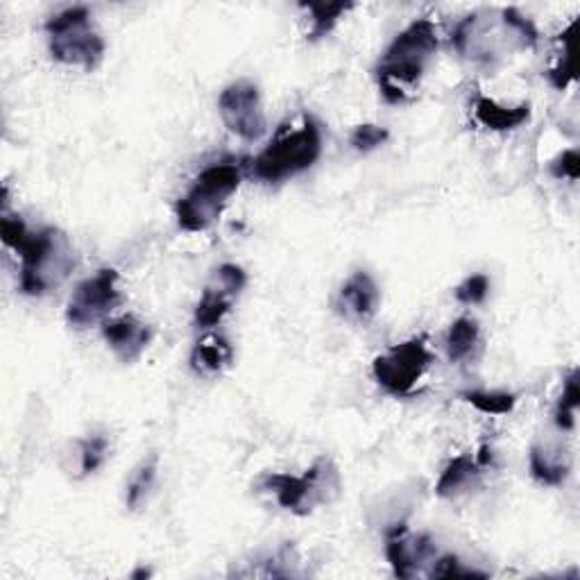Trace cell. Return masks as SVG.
<instances>
[{
    "instance_id": "obj_1",
    "label": "cell",
    "mask_w": 580,
    "mask_h": 580,
    "mask_svg": "<svg viewBox=\"0 0 580 580\" xmlns=\"http://www.w3.org/2000/svg\"><path fill=\"white\" fill-rule=\"evenodd\" d=\"M0 238L7 247L21 254V288L25 295H44L62 284L73 270V247L64 232L46 227L30 234L21 218H0Z\"/></svg>"
},
{
    "instance_id": "obj_2",
    "label": "cell",
    "mask_w": 580,
    "mask_h": 580,
    "mask_svg": "<svg viewBox=\"0 0 580 580\" xmlns=\"http://www.w3.org/2000/svg\"><path fill=\"white\" fill-rule=\"evenodd\" d=\"M438 44V32H435L431 19L413 21L392 39L377 66L379 87L390 105H399L406 100L404 87H413L420 82L431 57L438 50Z\"/></svg>"
},
{
    "instance_id": "obj_3",
    "label": "cell",
    "mask_w": 580,
    "mask_h": 580,
    "mask_svg": "<svg viewBox=\"0 0 580 580\" xmlns=\"http://www.w3.org/2000/svg\"><path fill=\"white\" fill-rule=\"evenodd\" d=\"M241 186V168L236 164H218L195 177L184 198L177 202V223L184 232H204L223 213L227 200Z\"/></svg>"
},
{
    "instance_id": "obj_4",
    "label": "cell",
    "mask_w": 580,
    "mask_h": 580,
    "mask_svg": "<svg viewBox=\"0 0 580 580\" xmlns=\"http://www.w3.org/2000/svg\"><path fill=\"white\" fill-rule=\"evenodd\" d=\"M322 155L320 125L304 116L300 130L281 132L261 155L252 161V173L261 182L277 184L309 170Z\"/></svg>"
},
{
    "instance_id": "obj_5",
    "label": "cell",
    "mask_w": 580,
    "mask_h": 580,
    "mask_svg": "<svg viewBox=\"0 0 580 580\" xmlns=\"http://www.w3.org/2000/svg\"><path fill=\"white\" fill-rule=\"evenodd\" d=\"M50 55L66 66H82L84 71L98 68L105 57V41L91 28L89 7H68L46 23Z\"/></svg>"
},
{
    "instance_id": "obj_6",
    "label": "cell",
    "mask_w": 580,
    "mask_h": 580,
    "mask_svg": "<svg viewBox=\"0 0 580 580\" xmlns=\"http://www.w3.org/2000/svg\"><path fill=\"white\" fill-rule=\"evenodd\" d=\"M263 488L275 492L281 508L295 515H309L318 503L329 499V494L338 492L340 479L336 465L329 458H320L302 476L268 474L263 479Z\"/></svg>"
},
{
    "instance_id": "obj_7",
    "label": "cell",
    "mask_w": 580,
    "mask_h": 580,
    "mask_svg": "<svg viewBox=\"0 0 580 580\" xmlns=\"http://www.w3.org/2000/svg\"><path fill=\"white\" fill-rule=\"evenodd\" d=\"M433 363V354L426 345V336L406 340L402 345L390 347L386 354L374 358L372 374L379 386L395 397L411 395L415 383L424 377Z\"/></svg>"
},
{
    "instance_id": "obj_8",
    "label": "cell",
    "mask_w": 580,
    "mask_h": 580,
    "mask_svg": "<svg viewBox=\"0 0 580 580\" xmlns=\"http://www.w3.org/2000/svg\"><path fill=\"white\" fill-rule=\"evenodd\" d=\"M123 302L118 290V272L114 268H102L98 275L84 279L73 290L71 302L66 309V320L73 327L84 329L105 320L118 304Z\"/></svg>"
},
{
    "instance_id": "obj_9",
    "label": "cell",
    "mask_w": 580,
    "mask_h": 580,
    "mask_svg": "<svg viewBox=\"0 0 580 580\" xmlns=\"http://www.w3.org/2000/svg\"><path fill=\"white\" fill-rule=\"evenodd\" d=\"M218 112L227 130L243 141H259L266 134L259 87L250 80L227 84L218 98Z\"/></svg>"
},
{
    "instance_id": "obj_10",
    "label": "cell",
    "mask_w": 580,
    "mask_h": 580,
    "mask_svg": "<svg viewBox=\"0 0 580 580\" xmlns=\"http://www.w3.org/2000/svg\"><path fill=\"white\" fill-rule=\"evenodd\" d=\"M102 336L123 363H134L139 361L145 347L150 345L152 329L134 315H123V318L107 320L102 324Z\"/></svg>"
},
{
    "instance_id": "obj_11",
    "label": "cell",
    "mask_w": 580,
    "mask_h": 580,
    "mask_svg": "<svg viewBox=\"0 0 580 580\" xmlns=\"http://www.w3.org/2000/svg\"><path fill=\"white\" fill-rule=\"evenodd\" d=\"M433 553V544L426 535L411 540L406 524L392 526L386 535V556L397 578H411L415 567Z\"/></svg>"
},
{
    "instance_id": "obj_12",
    "label": "cell",
    "mask_w": 580,
    "mask_h": 580,
    "mask_svg": "<svg viewBox=\"0 0 580 580\" xmlns=\"http://www.w3.org/2000/svg\"><path fill=\"white\" fill-rule=\"evenodd\" d=\"M381 302L379 286L374 284V279L368 272L358 270L349 277L343 288H340V306H343L349 318L358 322H368L377 315Z\"/></svg>"
},
{
    "instance_id": "obj_13",
    "label": "cell",
    "mask_w": 580,
    "mask_h": 580,
    "mask_svg": "<svg viewBox=\"0 0 580 580\" xmlns=\"http://www.w3.org/2000/svg\"><path fill=\"white\" fill-rule=\"evenodd\" d=\"M474 116L476 121L483 127H488V130L508 132L528 123V118H531V105L522 102V105L517 107H503L488 96H479L474 102Z\"/></svg>"
},
{
    "instance_id": "obj_14",
    "label": "cell",
    "mask_w": 580,
    "mask_h": 580,
    "mask_svg": "<svg viewBox=\"0 0 580 580\" xmlns=\"http://www.w3.org/2000/svg\"><path fill=\"white\" fill-rule=\"evenodd\" d=\"M234 358V349L229 340L223 336H204L198 345H195L191 354V368L202 374V377H213L229 368Z\"/></svg>"
},
{
    "instance_id": "obj_15",
    "label": "cell",
    "mask_w": 580,
    "mask_h": 580,
    "mask_svg": "<svg viewBox=\"0 0 580 580\" xmlns=\"http://www.w3.org/2000/svg\"><path fill=\"white\" fill-rule=\"evenodd\" d=\"M236 295L238 293H234L232 288H227L223 281L216 277V284L207 286L202 300L195 306V324L202 329L216 327V324L223 322L225 315L232 311Z\"/></svg>"
},
{
    "instance_id": "obj_16",
    "label": "cell",
    "mask_w": 580,
    "mask_h": 580,
    "mask_svg": "<svg viewBox=\"0 0 580 580\" xmlns=\"http://www.w3.org/2000/svg\"><path fill=\"white\" fill-rule=\"evenodd\" d=\"M528 465H531V474L535 481L542 485H560L569 476V460L560 451H549L547 447H533L531 456H528Z\"/></svg>"
},
{
    "instance_id": "obj_17",
    "label": "cell",
    "mask_w": 580,
    "mask_h": 580,
    "mask_svg": "<svg viewBox=\"0 0 580 580\" xmlns=\"http://www.w3.org/2000/svg\"><path fill=\"white\" fill-rule=\"evenodd\" d=\"M481 469L483 467L479 465V460L472 458V456L454 458L445 467V472H442L438 485H435V494H438V497H442V499L454 497V494L463 490L465 485L481 472Z\"/></svg>"
},
{
    "instance_id": "obj_18",
    "label": "cell",
    "mask_w": 580,
    "mask_h": 580,
    "mask_svg": "<svg viewBox=\"0 0 580 580\" xmlns=\"http://www.w3.org/2000/svg\"><path fill=\"white\" fill-rule=\"evenodd\" d=\"M481 338V327L479 322L472 318H458L454 324H451L449 334H447V354L454 363L463 361L465 356L476 347Z\"/></svg>"
},
{
    "instance_id": "obj_19",
    "label": "cell",
    "mask_w": 580,
    "mask_h": 580,
    "mask_svg": "<svg viewBox=\"0 0 580 580\" xmlns=\"http://www.w3.org/2000/svg\"><path fill=\"white\" fill-rule=\"evenodd\" d=\"M300 5L304 7V10L311 12V23H313V28L309 32L311 41L327 37V34L336 28L340 16L347 14L354 7V3H313V0H309V3H300Z\"/></svg>"
},
{
    "instance_id": "obj_20",
    "label": "cell",
    "mask_w": 580,
    "mask_h": 580,
    "mask_svg": "<svg viewBox=\"0 0 580 580\" xmlns=\"http://www.w3.org/2000/svg\"><path fill=\"white\" fill-rule=\"evenodd\" d=\"M460 397L467 404H472L476 411L485 415H508L515 411L517 397L513 392H499V390H469L460 392Z\"/></svg>"
},
{
    "instance_id": "obj_21",
    "label": "cell",
    "mask_w": 580,
    "mask_h": 580,
    "mask_svg": "<svg viewBox=\"0 0 580 580\" xmlns=\"http://www.w3.org/2000/svg\"><path fill=\"white\" fill-rule=\"evenodd\" d=\"M580 404V388H578V370H574L565 381V390L556 408V424L562 431H571L576 426V408Z\"/></svg>"
},
{
    "instance_id": "obj_22",
    "label": "cell",
    "mask_w": 580,
    "mask_h": 580,
    "mask_svg": "<svg viewBox=\"0 0 580 580\" xmlns=\"http://www.w3.org/2000/svg\"><path fill=\"white\" fill-rule=\"evenodd\" d=\"M155 476H157V456H152L145 460V463H141V467L136 469L130 483H127L125 501L132 510L139 506V503L145 499V494L150 492L152 483H155Z\"/></svg>"
},
{
    "instance_id": "obj_23",
    "label": "cell",
    "mask_w": 580,
    "mask_h": 580,
    "mask_svg": "<svg viewBox=\"0 0 580 580\" xmlns=\"http://www.w3.org/2000/svg\"><path fill=\"white\" fill-rule=\"evenodd\" d=\"M576 23H571L565 30V34H560L562 41H565V55L558 62V66H553L549 75V82L556 87L558 91H565L569 82L576 80V71H574V48H571V32H574Z\"/></svg>"
},
{
    "instance_id": "obj_24",
    "label": "cell",
    "mask_w": 580,
    "mask_h": 580,
    "mask_svg": "<svg viewBox=\"0 0 580 580\" xmlns=\"http://www.w3.org/2000/svg\"><path fill=\"white\" fill-rule=\"evenodd\" d=\"M501 23L506 25L510 32H515V37L522 41L524 48L537 44V28L531 21L524 19L515 7H508V10L501 12Z\"/></svg>"
},
{
    "instance_id": "obj_25",
    "label": "cell",
    "mask_w": 580,
    "mask_h": 580,
    "mask_svg": "<svg viewBox=\"0 0 580 580\" xmlns=\"http://www.w3.org/2000/svg\"><path fill=\"white\" fill-rule=\"evenodd\" d=\"M390 139V132L386 127H379V125H372V123H365V125H358L356 130L352 132V145L358 152H370L374 148H379Z\"/></svg>"
},
{
    "instance_id": "obj_26",
    "label": "cell",
    "mask_w": 580,
    "mask_h": 580,
    "mask_svg": "<svg viewBox=\"0 0 580 580\" xmlns=\"http://www.w3.org/2000/svg\"><path fill=\"white\" fill-rule=\"evenodd\" d=\"M80 449H82V454H80L82 456V474H93L102 463H105L107 440L102 438V435L82 440Z\"/></svg>"
},
{
    "instance_id": "obj_27",
    "label": "cell",
    "mask_w": 580,
    "mask_h": 580,
    "mask_svg": "<svg viewBox=\"0 0 580 580\" xmlns=\"http://www.w3.org/2000/svg\"><path fill=\"white\" fill-rule=\"evenodd\" d=\"M488 290H490L488 277L472 275L456 288V300L463 304H481L485 297H488Z\"/></svg>"
},
{
    "instance_id": "obj_28",
    "label": "cell",
    "mask_w": 580,
    "mask_h": 580,
    "mask_svg": "<svg viewBox=\"0 0 580 580\" xmlns=\"http://www.w3.org/2000/svg\"><path fill=\"white\" fill-rule=\"evenodd\" d=\"M454 576L485 578L488 574H483V571H474V569H465L463 565H460V560L456 556H442L431 569V578H454Z\"/></svg>"
},
{
    "instance_id": "obj_29",
    "label": "cell",
    "mask_w": 580,
    "mask_h": 580,
    "mask_svg": "<svg viewBox=\"0 0 580 580\" xmlns=\"http://www.w3.org/2000/svg\"><path fill=\"white\" fill-rule=\"evenodd\" d=\"M551 175L558 179H571L578 182L580 177V155L578 150H565L562 155L551 161Z\"/></svg>"
},
{
    "instance_id": "obj_30",
    "label": "cell",
    "mask_w": 580,
    "mask_h": 580,
    "mask_svg": "<svg viewBox=\"0 0 580 580\" xmlns=\"http://www.w3.org/2000/svg\"><path fill=\"white\" fill-rule=\"evenodd\" d=\"M216 277L223 281L227 288H232L234 293H241L247 284V275L241 266H234V263H225L216 270Z\"/></svg>"
},
{
    "instance_id": "obj_31",
    "label": "cell",
    "mask_w": 580,
    "mask_h": 580,
    "mask_svg": "<svg viewBox=\"0 0 580 580\" xmlns=\"http://www.w3.org/2000/svg\"><path fill=\"white\" fill-rule=\"evenodd\" d=\"M141 576H150V571L139 569V571H136V574H134V578H141Z\"/></svg>"
}]
</instances>
